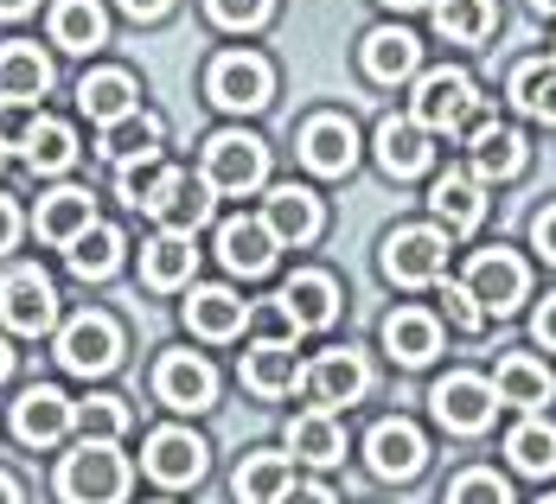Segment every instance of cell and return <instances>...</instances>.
I'll return each instance as SVG.
<instances>
[{
    "instance_id": "1",
    "label": "cell",
    "mask_w": 556,
    "mask_h": 504,
    "mask_svg": "<svg viewBox=\"0 0 556 504\" xmlns=\"http://www.w3.org/2000/svg\"><path fill=\"white\" fill-rule=\"evenodd\" d=\"M409 121H422L429 134H473V128H486L493 121V103L473 90V77L467 70H422L416 77V96H409Z\"/></svg>"
},
{
    "instance_id": "2",
    "label": "cell",
    "mask_w": 556,
    "mask_h": 504,
    "mask_svg": "<svg viewBox=\"0 0 556 504\" xmlns=\"http://www.w3.org/2000/svg\"><path fill=\"white\" fill-rule=\"evenodd\" d=\"M58 499L64 504H122L128 499V460L115 441H77L58 466Z\"/></svg>"
},
{
    "instance_id": "3",
    "label": "cell",
    "mask_w": 556,
    "mask_h": 504,
    "mask_svg": "<svg viewBox=\"0 0 556 504\" xmlns=\"http://www.w3.org/2000/svg\"><path fill=\"white\" fill-rule=\"evenodd\" d=\"M378 262H384V275L396 287H442L447 281V230H429V224L390 230Z\"/></svg>"
},
{
    "instance_id": "4",
    "label": "cell",
    "mask_w": 556,
    "mask_h": 504,
    "mask_svg": "<svg viewBox=\"0 0 556 504\" xmlns=\"http://www.w3.org/2000/svg\"><path fill=\"white\" fill-rule=\"evenodd\" d=\"M263 172H269V147L256 141V134H212L205 141V185L224 192V198H243V192H256L263 185Z\"/></svg>"
},
{
    "instance_id": "5",
    "label": "cell",
    "mask_w": 556,
    "mask_h": 504,
    "mask_svg": "<svg viewBox=\"0 0 556 504\" xmlns=\"http://www.w3.org/2000/svg\"><path fill=\"white\" fill-rule=\"evenodd\" d=\"M0 320H7V333H20V338L52 333V320H58V287L39 275L33 262L7 269V275H0Z\"/></svg>"
},
{
    "instance_id": "6",
    "label": "cell",
    "mask_w": 556,
    "mask_h": 504,
    "mask_svg": "<svg viewBox=\"0 0 556 504\" xmlns=\"http://www.w3.org/2000/svg\"><path fill=\"white\" fill-rule=\"evenodd\" d=\"M58 364L77 371V377L115 371V364H122V333H115L110 313H77V320H64V333H58Z\"/></svg>"
},
{
    "instance_id": "7",
    "label": "cell",
    "mask_w": 556,
    "mask_h": 504,
    "mask_svg": "<svg viewBox=\"0 0 556 504\" xmlns=\"http://www.w3.org/2000/svg\"><path fill=\"white\" fill-rule=\"evenodd\" d=\"M429 402H435V422L447 435H480L493 422V409H500V390L486 377H473V371H447L442 384L429 390Z\"/></svg>"
},
{
    "instance_id": "8",
    "label": "cell",
    "mask_w": 556,
    "mask_h": 504,
    "mask_svg": "<svg viewBox=\"0 0 556 504\" xmlns=\"http://www.w3.org/2000/svg\"><path fill=\"white\" fill-rule=\"evenodd\" d=\"M467 287H473V300L486 307V320L493 313H518L525 307V294H531V269L511 256V249H480L473 262H467Z\"/></svg>"
},
{
    "instance_id": "9",
    "label": "cell",
    "mask_w": 556,
    "mask_h": 504,
    "mask_svg": "<svg viewBox=\"0 0 556 504\" xmlns=\"http://www.w3.org/2000/svg\"><path fill=\"white\" fill-rule=\"evenodd\" d=\"M205 90H212V103L230 115H250L269 103V90H276V70L263 64L256 52H224L212 64V77H205Z\"/></svg>"
},
{
    "instance_id": "10",
    "label": "cell",
    "mask_w": 556,
    "mask_h": 504,
    "mask_svg": "<svg viewBox=\"0 0 556 504\" xmlns=\"http://www.w3.org/2000/svg\"><path fill=\"white\" fill-rule=\"evenodd\" d=\"M301 390H307L314 409L333 415L339 402H358V396L371 390V364H365L358 351H320V358L301 371Z\"/></svg>"
},
{
    "instance_id": "11",
    "label": "cell",
    "mask_w": 556,
    "mask_h": 504,
    "mask_svg": "<svg viewBox=\"0 0 556 504\" xmlns=\"http://www.w3.org/2000/svg\"><path fill=\"white\" fill-rule=\"evenodd\" d=\"M71 422H77V402L64 390H52V384H33V390L13 402V435L26 448H58L71 435Z\"/></svg>"
},
{
    "instance_id": "12",
    "label": "cell",
    "mask_w": 556,
    "mask_h": 504,
    "mask_svg": "<svg viewBox=\"0 0 556 504\" xmlns=\"http://www.w3.org/2000/svg\"><path fill=\"white\" fill-rule=\"evenodd\" d=\"M154 390H161L167 409L199 415V409H212V402H218V371H212L205 358H192V351H167V358H161V371H154Z\"/></svg>"
},
{
    "instance_id": "13",
    "label": "cell",
    "mask_w": 556,
    "mask_h": 504,
    "mask_svg": "<svg viewBox=\"0 0 556 504\" xmlns=\"http://www.w3.org/2000/svg\"><path fill=\"white\" fill-rule=\"evenodd\" d=\"M141 211H148V218H154L161 230H179V236H192V230L212 218V185L173 167L167 179H161V192H154V198H148Z\"/></svg>"
},
{
    "instance_id": "14",
    "label": "cell",
    "mask_w": 556,
    "mask_h": 504,
    "mask_svg": "<svg viewBox=\"0 0 556 504\" xmlns=\"http://www.w3.org/2000/svg\"><path fill=\"white\" fill-rule=\"evenodd\" d=\"M365 460H371V473L378 479H416L422 473V460H429V441H422V428L416 422H378L371 428V441H365Z\"/></svg>"
},
{
    "instance_id": "15",
    "label": "cell",
    "mask_w": 556,
    "mask_h": 504,
    "mask_svg": "<svg viewBox=\"0 0 556 504\" xmlns=\"http://www.w3.org/2000/svg\"><path fill=\"white\" fill-rule=\"evenodd\" d=\"M46 90H52V57L39 52L33 39L0 46V103L7 109H33Z\"/></svg>"
},
{
    "instance_id": "16",
    "label": "cell",
    "mask_w": 556,
    "mask_h": 504,
    "mask_svg": "<svg viewBox=\"0 0 556 504\" xmlns=\"http://www.w3.org/2000/svg\"><path fill=\"white\" fill-rule=\"evenodd\" d=\"M467 160H473L467 172H473L480 185H493V179H518V172H525V134L493 115L486 128L467 134Z\"/></svg>"
},
{
    "instance_id": "17",
    "label": "cell",
    "mask_w": 556,
    "mask_h": 504,
    "mask_svg": "<svg viewBox=\"0 0 556 504\" xmlns=\"http://www.w3.org/2000/svg\"><path fill=\"white\" fill-rule=\"evenodd\" d=\"M141 466H148V479H161V486H199V479H205V441L186 435V428H161V435H148Z\"/></svg>"
},
{
    "instance_id": "18",
    "label": "cell",
    "mask_w": 556,
    "mask_h": 504,
    "mask_svg": "<svg viewBox=\"0 0 556 504\" xmlns=\"http://www.w3.org/2000/svg\"><path fill=\"white\" fill-rule=\"evenodd\" d=\"M281 307H288L294 333H327V326L339 320V287H333V275H320V269L288 275V281H281Z\"/></svg>"
},
{
    "instance_id": "19",
    "label": "cell",
    "mask_w": 556,
    "mask_h": 504,
    "mask_svg": "<svg viewBox=\"0 0 556 504\" xmlns=\"http://www.w3.org/2000/svg\"><path fill=\"white\" fill-rule=\"evenodd\" d=\"M161 141H167L161 115H154V109H135V115H122L115 128H103L97 154H103V160L122 172V167H141V160H161Z\"/></svg>"
},
{
    "instance_id": "20",
    "label": "cell",
    "mask_w": 556,
    "mask_h": 504,
    "mask_svg": "<svg viewBox=\"0 0 556 504\" xmlns=\"http://www.w3.org/2000/svg\"><path fill=\"white\" fill-rule=\"evenodd\" d=\"M263 224L276 230L281 249H301V243L320 236V198H314L307 185H276V192L263 198Z\"/></svg>"
},
{
    "instance_id": "21",
    "label": "cell",
    "mask_w": 556,
    "mask_h": 504,
    "mask_svg": "<svg viewBox=\"0 0 556 504\" xmlns=\"http://www.w3.org/2000/svg\"><path fill=\"white\" fill-rule=\"evenodd\" d=\"M276 230L263 224V218H230V224L218 230V256L230 275H269L276 269Z\"/></svg>"
},
{
    "instance_id": "22",
    "label": "cell",
    "mask_w": 556,
    "mask_h": 504,
    "mask_svg": "<svg viewBox=\"0 0 556 504\" xmlns=\"http://www.w3.org/2000/svg\"><path fill=\"white\" fill-rule=\"evenodd\" d=\"M301 160L314 172H352V160H358V128L345 121V115H314L307 128H301Z\"/></svg>"
},
{
    "instance_id": "23",
    "label": "cell",
    "mask_w": 556,
    "mask_h": 504,
    "mask_svg": "<svg viewBox=\"0 0 556 504\" xmlns=\"http://www.w3.org/2000/svg\"><path fill=\"white\" fill-rule=\"evenodd\" d=\"M429 205H435V218H442L447 236H467V230H480V218H486V185L473 172L447 167L435 179V192H429Z\"/></svg>"
},
{
    "instance_id": "24",
    "label": "cell",
    "mask_w": 556,
    "mask_h": 504,
    "mask_svg": "<svg viewBox=\"0 0 556 504\" xmlns=\"http://www.w3.org/2000/svg\"><path fill=\"white\" fill-rule=\"evenodd\" d=\"M90 224H97V198H90L84 185H58V192H46V198H39V218H33V230H39L46 243H58V249H71Z\"/></svg>"
},
{
    "instance_id": "25",
    "label": "cell",
    "mask_w": 556,
    "mask_h": 504,
    "mask_svg": "<svg viewBox=\"0 0 556 504\" xmlns=\"http://www.w3.org/2000/svg\"><path fill=\"white\" fill-rule=\"evenodd\" d=\"M186 326L199 338H237V333H250V300H237L230 287H192Z\"/></svg>"
},
{
    "instance_id": "26",
    "label": "cell",
    "mask_w": 556,
    "mask_h": 504,
    "mask_svg": "<svg viewBox=\"0 0 556 504\" xmlns=\"http://www.w3.org/2000/svg\"><path fill=\"white\" fill-rule=\"evenodd\" d=\"M384 351L396 364H429L435 351H442V326H435V313H422V307H396L384 320Z\"/></svg>"
},
{
    "instance_id": "27",
    "label": "cell",
    "mask_w": 556,
    "mask_h": 504,
    "mask_svg": "<svg viewBox=\"0 0 556 504\" xmlns=\"http://www.w3.org/2000/svg\"><path fill=\"white\" fill-rule=\"evenodd\" d=\"M77 109L90 115L97 128H115L122 115L141 109V103H135V77H128V70H90V77L77 83Z\"/></svg>"
},
{
    "instance_id": "28",
    "label": "cell",
    "mask_w": 556,
    "mask_h": 504,
    "mask_svg": "<svg viewBox=\"0 0 556 504\" xmlns=\"http://www.w3.org/2000/svg\"><path fill=\"white\" fill-rule=\"evenodd\" d=\"M429 154H435V147H429V128H422V121H409V115L396 121V115H390L384 128H378V160H384L390 179H416V172L429 167Z\"/></svg>"
},
{
    "instance_id": "29",
    "label": "cell",
    "mask_w": 556,
    "mask_h": 504,
    "mask_svg": "<svg viewBox=\"0 0 556 504\" xmlns=\"http://www.w3.org/2000/svg\"><path fill=\"white\" fill-rule=\"evenodd\" d=\"M288 453L307 460V466H339L345 460V428H339L327 409H307L288 422Z\"/></svg>"
},
{
    "instance_id": "30",
    "label": "cell",
    "mask_w": 556,
    "mask_h": 504,
    "mask_svg": "<svg viewBox=\"0 0 556 504\" xmlns=\"http://www.w3.org/2000/svg\"><path fill=\"white\" fill-rule=\"evenodd\" d=\"M243 384L256 396H288L294 384H301V358H294V345H250L243 351Z\"/></svg>"
},
{
    "instance_id": "31",
    "label": "cell",
    "mask_w": 556,
    "mask_h": 504,
    "mask_svg": "<svg viewBox=\"0 0 556 504\" xmlns=\"http://www.w3.org/2000/svg\"><path fill=\"white\" fill-rule=\"evenodd\" d=\"M505 96L531 115V121H551L556 128V57H525V64L511 70Z\"/></svg>"
},
{
    "instance_id": "32",
    "label": "cell",
    "mask_w": 556,
    "mask_h": 504,
    "mask_svg": "<svg viewBox=\"0 0 556 504\" xmlns=\"http://www.w3.org/2000/svg\"><path fill=\"white\" fill-rule=\"evenodd\" d=\"M103 33H110V20H103L97 0H58L52 7V46L58 52H97Z\"/></svg>"
},
{
    "instance_id": "33",
    "label": "cell",
    "mask_w": 556,
    "mask_h": 504,
    "mask_svg": "<svg viewBox=\"0 0 556 504\" xmlns=\"http://www.w3.org/2000/svg\"><path fill=\"white\" fill-rule=\"evenodd\" d=\"M500 402H518L525 415H538L544 402H551V371L531 358V351H511V358H500Z\"/></svg>"
},
{
    "instance_id": "34",
    "label": "cell",
    "mask_w": 556,
    "mask_h": 504,
    "mask_svg": "<svg viewBox=\"0 0 556 504\" xmlns=\"http://www.w3.org/2000/svg\"><path fill=\"white\" fill-rule=\"evenodd\" d=\"M416 33H403V26H378V33H365V70L378 77V83H396V77H409L416 70Z\"/></svg>"
},
{
    "instance_id": "35",
    "label": "cell",
    "mask_w": 556,
    "mask_h": 504,
    "mask_svg": "<svg viewBox=\"0 0 556 504\" xmlns=\"http://www.w3.org/2000/svg\"><path fill=\"white\" fill-rule=\"evenodd\" d=\"M192 262H199V249H192V236H179V230H161V236L141 249L148 287H179V281H192Z\"/></svg>"
},
{
    "instance_id": "36",
    "label": "cell",
    "mask_w": 556,
    "mask_h": 504,
    "mask_svg": "<svg viewBox=\"0 0 556 504\" xmlns=\"http://www.w3.org/2000/svg\"><path fill=\"white\" fill-rule=\"evenodd\" d=\"M288 486H294V460L288 453H250L237 466V499L243 504H276Z\"/></svg>"
},
{
    "instance_id": "37",
    "label": "cell",
    "mask_w": 556,
    "mask_h": 504,
    "mask_svg": "<svg viewBox=\"0 0 556 504\" xmlns=\"http://www.w3.org/2000/svg\"><path fill=\"white\" fill-rule=\"evenodd\" d=\"M493 26H500L493 0H435V33L454 39V46H480Z\"/></svg>"
},
{
    "instance_id": "38",
    "label": "cell",
    "mask_w": 556,
    "mask_h": 504,
    "mask_svg": "<svg viewBox=\"0 0 556 504\" xmlns=\"http://www.w3.org/2000/svg\"><path fill=\"white\" fill-rule=\"evenodd\" d=\"M20 160H26L33 172H64L71 160H77V134H71V121L39 115L33 134H26V147H20Z\"/></svg>"
},
{
    "instance_id": "39",
    "label": "cell",
    "mask_w": 556,
    "mask_h": 504,
    "mask_svg": "<svg viewBox=\"0 0 556 504\" xmlns=\"http://www.w3.org/2000/svg\"><path fill=\"white\" fill-rule=\"evenodd\" d=\"M64 256H71V269H77L84 281H103V275L122 269V230H115V224H90L71 249H64Z\"/></svg>"
},
{
    "instance_id": "40",
    "label": "cell",
    "mask_w": 556,
    "mask_h": 504,
    "mask_svg": "<svg viewBox=\"0 0 556 504\" xmlns=\"http://www.w3.org/2000/svg\"><path fill=\"white\" fill-rule=\"evenodd\" d=\"M505 460H511L518 473H556V428L538 422V415H525V422L505 435Z\"/></svg>"
},
{
    "instance_id": "41",
    "label": "cell",
    "mask_w": 556,
    "mask_h": 504,
    "mask_svg": "<svg viewBox=\"0 0 556 504\" xmlns=\"http://www.w3.org/2000/svg\"><path fill=\"white\" fill-rule=\"evenodd\" d=\"M77 428H84V441H115V435L128 428V402H122V396H90V402H77Z\"/></svg>"
},
{
    "instance_id": "42",
    "label": "cell",
    "mask_w": 556,
    "mask_h": 504,
    "mask_svg": "<svg viewBox=\"0 0 556 504\" xmlns=\"http://www.w3.org/2000/svg\"><path fill=\"white\" fill-rule=\"evenodd\" d=\"M447 504H511V492H505V479L500 473H460L454 486H447Z\"/></svg>"
},
{
    "instance_id": "43",
    "label": "cell",
    "mask_w": 556,
    "mask_h": 504,
    "mask_svg": "<svg viewBox=\"0 0 556 504\" xmlns=\"http://www.w3.org/2000/svg\"><path fill=\"white\" fill-rule=\"evenodd\" d=\"M167 172H173L167 160H141V167H122V172H115V192H122V198L141 211V205L161 192V179H167Z\"/></svg>"
},
{
    "instance_id": "44",
    "label": "cell",
    "mask_w": 556,
    "mask_h": 504,
    "mask_svg": "<svg viewBox=\"0 0 556 504\" xmlns=\"http://www.w3.org/2000/svg\"><path fill=\"white\" fill-rule=\"evenodd\" d=\"M442 307H447V326H454V333H480V326H486V307L473 300L467 281H442Z\"/></svg>"
},
{
    "instance_id": "45",
    "label": "cell",
    "mask_w": 556,
    "mask_h": 504,
    "mask_svg": "<svg viewBox=\"0 0 556 504\" xmlns=\"http://www.w3.org/2000/svg\"><path fill=\"white\" fill-rule=\"evenodd\" d=\"M205 7H212V20L230 26V33H256L276 13V0H205Z\"/></svg>"
},
{
    "instance_id": "46",
    "label": "cell",
    "mask_w": 556,
    "mask_h": 504,
    "mask_svg": "<svg viewBox=\"0 0 556 504\" xmlns=\"http://www.w3.org/2000/svg\"><path fill=\"white\" fill-rule=\"evenodd\" d=\"M250 333L263 338V345H294V320H288V307L276 300H263V307H250Z\"/></svg>"
},
{
    "instance_id": "47",
    "label": "cell",
    "mask_w": 556,
    "mask_h": 504,
    "mask_svg": "<svg viewBox=\"0 0 556 504\" xmlns=\"http://www.w3.org/2000/svg\"><path fill=\"white\" fill-rule=\"evenodd\" d=\"M531 243H538V256H544V262H556V205H551V211H538Z\"/></svg>"
},
{
    "instance_id": "48",
    "label": "cell",
    "mask_w": 556,
    "mask_h": 504,
    "mask_svg": "<svg viewBox=\"0 0 556 504\" xmlns=\"http://www.w3.org/2000/svg\"><path fill=\"white\" fill-rule=\"evenodd\" d=\"M276 504H339V499L327 492V486H288Z\"/></svg>"
},
{
    "instance_id": "49",
    "label": "cell",
    "mask_w": 556,
    "mask_h": 504,
    "mask_svg": "<svg viewBox=\"0 0 556 504\" xmlns=\"http://www.w3.org/2000/svg\"><path fill=\"white\" fill-rule=\"evenodd\" d=\"M531 333H538V345H551V351H556V294L544 300V307H538V320H531Z\"/></svg>"
},
{
    "instance_id": "50",
    "label": "cell",
    "mask_w": 556,
    "mask_h": 504,
    "mask_svg": "<svg viewBox=\"0 0 556 504\" xmlns=\"http://www.w3.org/2000/svg\"><path fill=\"white\" fill-rule=\"evenodd\" d=\"M13 236H20V211H13V198H0V256L13 249Z\"/></svg>"
},
{
    "instance_id": "51",
    "label": "cell",
    "mask_w": 556,
    "mask_h": 504,
    "mask_svg": "<svg viewBox=\"0 0 556 504\" xmlns=\"http://www.w3.org/2000/svg\"><path fill=\"white\" fill-rule=\"evenodd\" d=\"M173 0H122V13H135V20H161Z\"/></svg>"
},
{
    "instance_id": "52",
    "label": "cell",
    "mask_w": 556,
    "mask_h": 504,
    "mask_svg": "<svg viewBox=\"0 0 556 504\" xmlns=\"http://www.w3.org/2000/svg\"><path fill=\"white\" fill-rule=\"evenodd\" d=\"M26 7H39V0H0V20H13V13H26Z\"/></svg>"
},
{
    "instance_id": "53",
    "label": "cell",
    "mask_w": 556,
    "mask_h": 504,
    "mask_svg": "<svg viewBox=\"0 0 556 504\" xmlns=\"http://www.w3.org/2000/svg\"><path fill=\"white\" fill-rule=\"evenodd\" d=\"M0 504H20V486H13L7 473H0Z\"/></svg>"
},
{
    "instance_id": "54",
    "label": "cell",
    "mask_w": 556,
    "mask_h": 504,
    "mask_svg": "<svg viewBox=\"0 0 556 504\" xmlns=\"http://www.w3.org/2000/svg\"><path fill=\"white\" fill-rule=\"evenodd\" d=\"M7 371H13V351H7V338H0V377H7Z\"/></svg>"
},
{
    "instance_id": "55",
    "label": "cell",
    "mask_w": 556,
    "mask_h": 504,
    "mask_svg": "<svg viewBox=\"0 0 556 504\" xmlns=\"http://www.w3.org/2000/svg\"><path fill=\"white\" fill-rule=\"evenodd\" d=\"M531 7H538V13H556V0H531Z\"/></svg>"
},
{
    "instance_id": "56",
    "label": "cell",
    "mask_w": 556,
    "mask_h": 504,
    "mask_svg": "<svg viewBox=\"0 0 556 504\" xmlns=\"http://www.w3.org/2000/svg\"><path fill=\"white\" fill-rule=\"evenodd\" d=\"M384 7H422V0H384Z\"/></svg>"
},
{
    "instance_id": "57",
    "label": "cell",
    "mask_w": 556,
    "mask_h": 504,
    "mask_svg": "<svg viewBox=\"0 0 556 504\" xmlns=\"http://www.w3.org/2000/svg\"><path fill=\"white\" fill-rule=\"evenodd\" d=\"M0 167H7V141H0Z\"/></svg>"
},
{
    "instance_id": "58",
    "label": "cell",
    "mask_w": 556,
    "mask_h": 504,
    "mask_svg": "<svg viewBox=\"0 0 556 504\" xmlns=\"http://www.w3.org/2000/svg\"><path fill=\"white\" fill-rule=\"evenodd\" d=\"M538 504H556V492H551V499H538Z\"/></svg>"
}]
</instances>
